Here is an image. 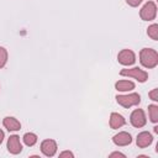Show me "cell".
Segmentation results:
<instances>
[{"label":"cell","mask_w":158,"mask_h":158,"mask_svg":"<svg viewBox=\"0 0 158 158\" xmlns=\"http://www.w3.org/2000/svg\"><path fill=\"white\" fill-rule=\"evenodd\" d=\"M7 149L12 154H19L22 151V146H21L19 136H16V135L10 136V138L7 139Z\"/></svg>","instance_id":"ba28073f"},{"label":"cell","mask_w":158,"mask_h":158,"mask_svg":"<svg viewBox=\"0 0 158 158\" xmlns=\"http://www.w3.org/2000/svg\"><path fill=\"white\" fill-rule=\"evenodd\" d=\"M148 112L152 122H158V106L157 105H149L148 106Z\"/></svg>","instance_id":"9a60e30c"},{"label":"cell","mask_w":158,"mask_h":158,"mask_svg":"<svg viewBox=\"0 0 158 158\" xmlns=\"http://www.w3.org/2000/svg\"><path fill=\"white\" fill-rule=\"evenodd\" d=\"M125 123H126V121H125L123 116H121L117 112H112L111 114V116H110V126H111V128H120Z\"/></svg>","instance_id":"8fae6325"},{"label":"cell","mask_w":158,"mask_h":158,"mask_svg":"<svg viewBox=\"0 0 158 158\" xmlns=\"http://www.w3.org/2000/svg\"><path fill=\"white\" fill-rule=\"evenodd\" d=\"M7 62V51L4 47H0V69L6 64Z\"/></svg>","instance_id":"e0dca14e"},{"label":"cell","mask_w":158,"mask_h":158,"mask_svg":"<svg viewBox=\"0 0 158 158\" xmlns=\"http://www.w3.org/2000/svg\"><path fill=\"white\" fill-rule=\"evenodd\" d=\"M59 157H60V158H64V157H70V158H73L74 156H73V153H72V152L65 151V152H62V153L59 154Z\"/></svg>","instance_id":"ffe728a7"},{"label":"cell","mask_w":158,"mask_h":158,"mask_svg":"<svg viewBox=\"0 0 158 158\" xmlns=\"http://www.w3.org/2000/svg\"><path fill=\"white\" fill-rule=\"evenodd\" d=\"M147 33H148V36H149L152 40L157 41V40H158V25H157V23L151 25V26L148 27V30H147Z\"/></svg>","instance_id":"2e32d148"},{"label":"cell","mask_w":158,"mask_h":158,"mask_svg":"<svg viewBox=\"0 0 158 158\" xmlns=\"http://www.w3.org/2000/svg\"><path fill=\"white\" fill-rule=\"evenodd\" d=\"M23 142H25L26 146L31 147V146H33V144L37 142V136H36L35 133H31V132L25 133V136H23Z\"/></svg>","instance_id":"5bb4252c"},{"label":"cell","mask_w":158,"mask_h":158,"mask_svg":"<svg viewBox=\"0 0 158 158\" xmlns=\"http://www.w3.org/2000/svg\"><path fill=\"white\" fill-rule=\"evenodd\" d=\"M153 142V137L149 132L144 131V132H141L138 136H137V146L139 148H146L148 147L151 143Z\"/></svg>","instance_id":"30bf717a"},{"label":"cell","mask_w":158,"mask_h":158,"mask_svg":"<svg viewBox=\"0 0 158 158\" xmlns=\"http://www.w3.org/2000/svg\"><path fill=\"white\" fill-rule=\"evenodd\" d=\"M148 95L153 101H158V89H153L152 91H149Z\"/></svg>","instance_id":"ac0fdd59"},{"label":"cell","mask_w":158,"mask_h":158,"mask_svg":"<svg viewBox=\"0 0 158 158\" xmlns=\"http://www.w3.org/2000/svg\"><path fill=\"white\" fill-rule=\"evenodd\" d=\"M115 88L116 90H120V91H128V90L135 89V84L128 80H120L115 84Z\"/></svg>","instance_id":"4fadbf2b"},{"label":"cell","mask_w":158,"mask_h":158,"mask_svg":"<svg viewBox=\"0 0 158 158\" xmlns=\"http://www.w3.org/2000/svg\"><path fill=\"white\" fill-rule=\"evenodd\" d=\"M116 101L123 107H131V106L138 105L141 102V96L137 93H132L128 95H117Z\"/></svg>","instance_id":"7a4b0ae2"},{"label":"cell","mask_w":158,"mask_h":158,"mask_svg":"<svg viewBox=\"0 0 158 158\" xmlns=\"http://www.w3.org/2000/svg\"><path fill=\"white\" fill-rule=\"evenodd\" d=\"M131 123L132 126L135 127H143L146 125V115H144V111L142 109H136L132 114H131Z\"/></svg>","instance_id":"5b68a950"},{"label":"cell","mask_w":158,"mask_h":158,"mask_svg":"<svg viewBox=\"0 0 158 158\" xmlns=\"http://www.w3.org/2000/svg\"><path fill=\"white\" fill-rule=\"evenodd\" d=\"M120 74L123 75V77H132V78L137 79L141 83H144L148 79V73L142 70V69H139V68H137V67L131 68V69H122L120 72Z\"/></svg>","instance_id":"3957f363"},{"label":"cell","mask_w":158,"mask_h":158,"mask_svg":"<svg viewBox=\"0 0 158 158\" xmlns=\"http://www.w3.org/2000/svg\"><path fill=\"white\" fill-rule=\"evenodd\" d=\"M117 59L122 65H132L136 62V56L131 49H122L118 53Z\"/></svg>","instance_id":"8992f818"},{"label":"cell","mask_w":158,"mask_h":158,"mask_svg":"<svg viewBox=\"0 0 158 158\" xmlns=\"http://www.w3.org/2000/svg\"><path fill=\"white\" fill-rule=\"evenodd\" d=\"M41 151L46 157H53L57 152V143L53 139H44L41 144Z\"/></svg>","instance_id":"52a82bcc"},{"label":"cell","mask_w":158,"mask_h":158,"mask_svg":"<svg viewBox=\"0 0 158 158\" xmlns=\"http://www.w3.org/2000/svg\"><path fill=\"white\" fill-rule=\"evenodd\" d=\"M2 139H4V132L0 130V144H1V142H2Z\"/></svg>","instance_id":"7402d4cb"},{"label":"cell","mask_w":158,"mask_h":158,"mask_svg":"<svg viewBox=\"0 0 158 158\" xmlns=\"http://www.w3.org/2000/svg\"><path fill=\"white\" fill-rule=\"evenodd\" d=\"M154 132H156V133H158V126H156V127H154Z\"/></svg>","instance_id":"603a6c76"},{"label":"cell","mask_w":158,"mask_h":158,"mask_svg":"<svg viewBox=\"0 0 158 158\" xmlns=\"http://www.w3.org/2000/svg\"><path fill=\"white\" fill-rule=\"evenodd\" d=\"M126 2H127L130 6L136 7V6H138V5L142 2V0H126Z\"/></svg>","instance_id":"d6986e66"},{"label":"cell","mask_w":158,"mask_h":158,"mask_svg":"<svg viewBox=\"0 0 158 158\" xmlns=\"http://www.w3.org/2000/svg\"><path fill=\"white\" fill-rule=\"evenodd\" d=\"M139 62L146 68H154L158 64V53L152 48H143L139 52Z\"/></svg>","instance_id":"6da1fadb"},{"label":"cell","mask_w":158,"mask_h":158,"mask_svg":"<svg viewBox=\"0 0 158 158\" xmlns=\"http://www.w3.org/2000/svg\"><path fill=\"white\" fill-rule=\"evenodd\" d=\"M2 123H4L5 128L9 130V131H17V130H20V127H21V123H20L15 117H10V116L5 117L4 121H2Z\"/></svg>","instance_id":"7c38bea8"},{"label":"cell","mask_w":158,"mask_h":158,"mask_svg":"<svg viewBox=\"0 0 158 158\" xmlns=\"http://www.w3.org/2000/svg\"><path fill=\"white\" fill-rule=\"evenodd\" d=\"M112 141L116 146H127L132 142V137L127 132H118L117 135L114 136Z\"/></svg>","instance_id":"9c48e42d"},{"label":"cell","mask_w":158,"mask_h":158,"mask_svg":"<svg viewBox=\"0 0 158 158\" xmlns=\"http://www.w3.org/2000/svg\"><path fill=\"white\" fill-rule=\"evenodd\" d=\"M110 157H122V158H125V154H122L120 152H114V153L110 154Z\"/></svg>","instance_id":"44dd1931"},{"label":"cell","mask_w":158,"mask_h":158,"mask_svg":"<svg viewBox=\"0 0 158 158\" xmlns=\"http://www.w3.org/2000/svg\"><path fill=\"white\" fill-rule=\"evenodd\" d=\"M156 15H157V6H156V4L153 1H148L147 4H144V6L139 11V16L144 21L154 20Z\"/></svg>","instance_id":"277c9868"}]
</instances>
